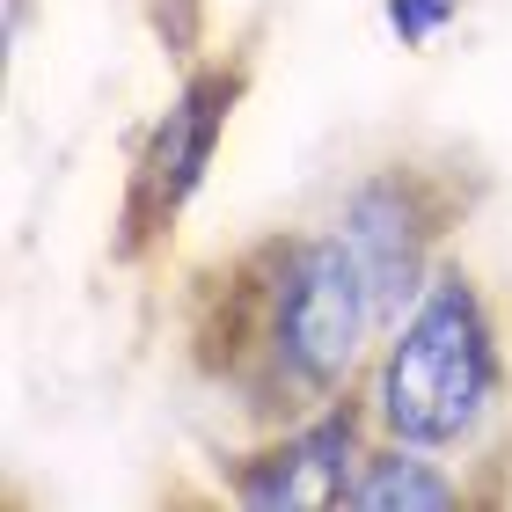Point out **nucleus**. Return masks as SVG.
<instances>
[{
	"instance_id": "423d86ee",
	"label": "nucleus",
	"mask_w": 512,
	"mask_h": 512,
	"mask_svg": "<svg viewBox=\"0 0 512 512\" xmlns=\"http://www.w3.org/2000/svg\"><path fill=\"white\" fill-rule=\"evenodd\" d=\"M476 505L469 476H454V454L403 447V439H374L344 491V512H461Z\"/></svg>"
},
{
	"instance_id": "0eeeda50",
	"label": "nucleus",
	"mask_w": 512,
	"mask_h": 512,
	"mask_svg": "<svg viewBox=\"0 0 512 512\" xmlns=\"http://www.w3.org/2000/svg\"><path fill=\"white\" fill-rule=\"evenodd\" d=\"M454 15H461V0H381V22H388V37L403 44V52H425Z\"/></svg>"
},
{
	"instance_id": "39448f33",
	"label": "nucleus",
	"mask_w": 512,
	"mask_h": 512,
	"mask_svg": "<svg viewBox=\"0 0 512 512\" xmlns=\"http://www.w3.org/2000/svg\"><path fill=\"white\" fill-rule=\"evenodd\" d=\"M374 447V425H366V403L359 388L322 403L315 417L300 425H278L264 432L249 454H235V491L256 512H293V505H315V512H344V491H352L359 461Z\"/></svg>"
},
{
	"instance_id": "f257e3e1",
	"label": "nucleus",
	"mask_w": 512,
	"mask_h": 512,
	"mask_svg": "<svg viewBox=\"0 0 512 512\" xmlns=\"http://www.w3.org/2000/svg\"><path fill=\"white\" fill-rule=\"evenodd\" d=\"M381 330V300L337 227L264 235L198 278L191 300V359L249 410L256 432L352 395Z\"/></svg>"
},
{
	"instance_id": "f03ea898",
	"label": "nucleus",
	"mask_w": 512,
	"mask_h": 512,
	"mask_svg": "<svg viewBox=\"0 0 512 512\" xmlns=\"http://www.w3.org/2000/svg\"><path fill=\"white\" fill-rule=\"evenodd\" d=\"M505 337L491 315V293L469 264L439 256L425 293L381 330L374 359L359 374V403L374 439L432 454H469L505 417Z\"/></svg>"
},
{
	"instance_id": "20e7f679",
	"label": "nucleus",
	"mask_w": 512,
	"mask_h": 512,
	"mask_svg": "<svg viewBox=\"0 0 512 512\" xmlns=\"http://www.w3.org/2000/svg\"><path fill=\"white\" fill-rule=\"evenodd\" d=\"M454 183H439L425 161H381L366 169L337 205V235L352 242L366 286L381 300V322H395L425 293V278L439 271V242H447V220H454Z\"/></svg>"
},
{
	"instance_id": "7ed1b4c3",
	"label": "nucleus",
	"mask_w": 512,
	"mask_h": 512,
	"mask_svg": "<svg viewBox=\"0 0 512 512\" xmlns=\"http://www.w3.org/2000/svg\"><path fill=\"white\" fill-rule=\"evenodd\" d=\"M242 88H249L242 59L191 66V74L176 81L169 110H161L154 132L139 139V161H132V183H125V213H118V256H147L183 220V205L205 191L213 154H220L227 125H235Z\"/></svg>"
}]
</instances>
